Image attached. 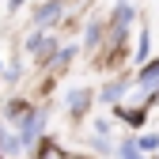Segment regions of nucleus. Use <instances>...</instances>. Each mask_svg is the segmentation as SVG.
Returning a JSON list of instances; mask_svg holds the SVG:
<instances>
[{
    "label": "nucleus",
    "instance_id": "f257e3e1",
    "mask_svg": "<svg viewBox=\"0 0 159 159\" xmlns=\"http://www.w3.org/2000/svg\"><path fill=\"white\" fill-rule=\"evenodd\" d=\"M42 125H46V114H27V121H23V129H19V148H30L34 140H38V133H42Z\"/></svg>",
    "mask_w": 159,
    "mask_h": 159
},
{
    "label": "nucleus",
    "instance_id": "f03ea898",
    "mask_svg": "<svg viewBox=\"0 0 159 159\" xmlns=\"http://www.w3.org/2000/svg\"><path fill=\"white\" fill-rule=\"evenodd\" d=\"M61 11H65V0H49V4H42V8L34 11V23H53Z\"/></svg>",
    "mask_w": 159,
    "mask_h": 159
},
{
    "label": "nucleus",
    "instance_id": "7ed1b4c3",
    "mask_svg": "<svg viewBox=\"0 0 159 159\" xmlns=\"http://www.w3.org/2000/svg\"><path fill=\"white\" fill-rule=\"evenodd\" d=\"M140 84L159 87V57H155V61H144V68H140Z\"/></svg>",
    "mask_w": 159,
    "mask_h": 159
},
{
    "label": "nucleus",
    "instance_id": "20e7f679",
    "mask_svg": "<svg viewBox=\"0 0 159 159\" xmlns=\"http://www.w3.org/2000/svg\"><path fill=\"white\" fill-rule=\"evenodd\" d=\"M87 102H91V91H72L68 95V110H76V114H84Z\"/></svg>",
    "mask_w": 159,
    "mask_h": 159
},
{
    "label": "nucleus",
    "instance_id": "39448f33",
    "mask_svg": "<svg viewBox=\"0 0 159 159\" xmlns=\"http://www.w3.org/2000/svg\"><path fill=\"white\" fill-rule=\"evenodd\" d=\"M117 159H144V155H140V148H136V136L121 140V148H117Z\"/></svg>",
    "mask_w": 159,
    "mask_h": 159
},
{
    "label": "nucleus",
    "instance_id": "423d86ee",
    "mask_svg": "<svg viewBox=\"0 0 159 159\" xmlns=\"http://www.w3.org/2000/svg\"><path fill=\"white\" fill-rule=\"evenodd\" d=\"M121 91H125V84H121V80H117V84H106V87H102V95H98V98H102V102H117V98H121Z\"/></svg>",
    "mask_w": 159,
    "mask_h": 159
},
{
    "label": "nucleus",
    "instance_id": "0eeeda50",
    "mask_svg": "<svg viewBox=\"0 0 159 159\" xmlns=\"http://www.w3.org/2000/svg\"><path fill=\"white\" fill-rule=\"evenodd\" d=\"M136 148H140V152H155V148H159V133H144V136H136Z\"/></svg>",
    "mask_w": 159,
    "mask_h": 159
},
{
    "label": "nucleus",
    "instance_id": "6e6552de",
    "mask_svg": "<svg viewBox=\"0 0 159 159\" xmlns=\"http://www.w3.org/2000/svg\"><path fill=\"white\" fill-rule=\"evenodd\" d=\"M148 49H152V42H148V30H140V49H136V61H148Z\"/></svg>",
    "mask_w": 159,
    "mask_h": 159
},
{
    "label": "nucleus",
    "instance_id": "1a4fd4ad",
    "mask_svg": "<svg viewBox=\"0 0 159 159\" xmlns=\"http://www.w3.org/2000/svg\"><path fill=\"white\" fill-rule=\"evenodd\" d=\"M72 57H76V49H72V46H65L61 53H57V65H68V61H72Z\"/></svg>",
    "mask_w": 159,
    "mask_h": 159
},
{
    "label": "nucleus",
    "instance_id": "9d476101",
    "mask_svg": "<svg viewBox=\"0 0 159 159\" xmlns=\"http://www.w3.org/2000/svg\"><path fill=\"white\" fill-rule=\"evenodd\" d=\"M95 42H98V23L87 27V46H95Z\"/></svg>",
    "mask_w": 159,
    "mask_h": 159
},
{
    "label": "nucleus",
    "instance_id": "9b49d317",
    "mask_svg": "<svg viewBox=\"0 0 159 159\" xmlns=\"http://www.w3.org/2000/svg\"><path fill=\"white\" fill-rule=\"evenodd\" d=\"M23 4H27V0H11V8H23Z\"/></svg>",
    "mask_w": 159,
    "mask_h": 159
}]
</instances>
